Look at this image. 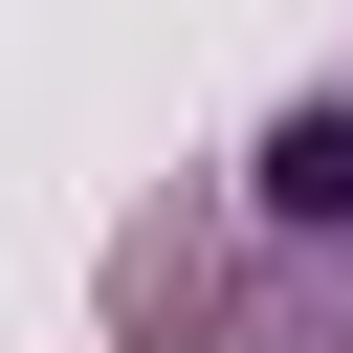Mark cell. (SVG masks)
Instances as JSON below:
<instances>
[{
	"label": "cell",
	"mask_w": 353,
	"mask_h": 353,
	"mask_svg": "<svg viewBox=\"0 0 353 353\" xmlns=\"http://www.w3.org/2000/svg\"><path fill=\"white\" fill-rule=\"evenodd\" d=\"M110 353H353V66L110 221Z\"/></svg>",
	"instance_id": "cell-1"
}]
</instances>
